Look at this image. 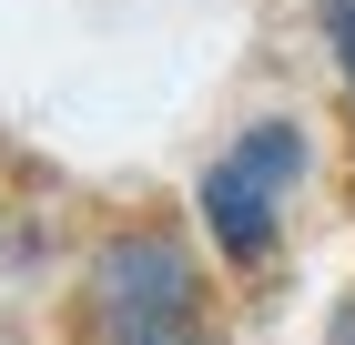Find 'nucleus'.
Listing matches in <instances>:
<instances>
[{"instance_id":"obj_2","label":"nucleus","mask_w":355,"mask_h":345,"mask_svg":"<svg viewBox=\"0 0 355 345\" xmlns=\"http://www.w3.org/2000/svg\"><path fill=\"white\" fill-rule=\"evenodd\" d=\"M304 173H315V133H304L295 112H254L244 133H234L203 173H193L203 244H214L234 274H264L274 254H284V224H295Z\"/></svg>"},{"instance_id":"obj_1","label":"nucleus","mask_w":355,"mask_h":345,"mask_svg":"<svg viewBox=\"0 0 355 345\" xmlns=\"http://www.w3.org/2000/svg\"><path fill=\"white\" fill-rule=\"evenodd\" d=\"M82 345H214V285L173 224H122L82 264Z\"/></svg>"},{"instance_id":"obj_3","label":"nucleus","mask_w":355,"mask_h":345,"mask_svg":"<svg viewBox=\"0 0 355 345\" xmlns=\"http://www.w3.org/2000/svg\"><path fill=\"white\" fill-rule=\"evenodd\" d=\"M315 41H325L335 81H345V102H355V0H315Z\"/></svg>"},{"instance_id":"obj_4","label":"nucleus","mask_w":355,"mask_h":345,"mask_svg":"<svg viewBox=\"0 0 355 345\" xmlns=\"http://www.w3.org/2000/svg\"><path fill=\"white\" fill-rule=\"evenodd\" d=\"M325 345H355V285L335 294V315H325Z\"/></svg>"}]
</instances>
